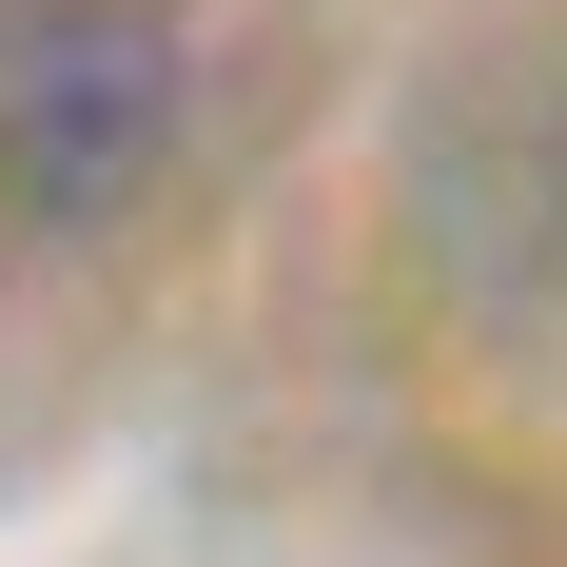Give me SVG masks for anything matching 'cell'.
Returning a JSON list of instances; mask_svg holds the SVG:
<instances>
[{
    "label": "cell",
    "instance_id": "1",
    "mask_svg": "<svg viewBox=\"0 0 567 567\" xmlns=\"http://www.w3.org/2000/svg\"><path fill=\"white\" fill-rule=\"evenodd\" d=\"M196 137V20L176 0H0V216L117 235Z\"/></svg>",
    "mask_w": 567,
    "mask_h": 567
}]
</instances>
